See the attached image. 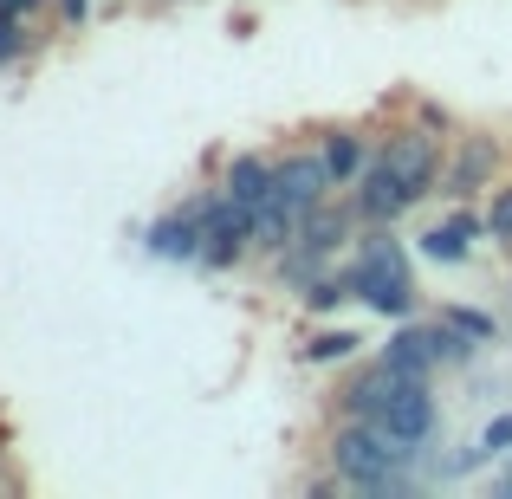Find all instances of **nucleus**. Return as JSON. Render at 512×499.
<instances>
[{
	"mask_svg": "<svg viewBox=\"0 0 512 499\" xmlns=\"http://www.w3.org/2000/svg\"><path fill=\"white\" fill-rule=\"evenodd\" d=\"M221 188H227L234 201H247V208H260V201H273L279 182H273V163H266L260 150H240L234 163L221 169Z\"/></svg>",
	"mask_w": 512,
	"mask_h": 499,
	"instance_id": "14",
	"label": "nucleus"
},
{
	"mask_svg": "<svg viewBox=\"0 0 512 499\" xmlns=\"http://www.w3.org/2000/svg\"><path fill=\"white\" fill-rule=\"evenodd\" d=\"M299 299H305V312H338V305L350 299V273H312Z\"/></svg>",
	"mask_w": 512,
	"mask_h": 499,
	"instance_id": "18",
	"label": "nucleus"
},
{
	"mask_svg": "<svg viewBox=\"0 0 512 499\" xmlns=\"http://www.w3.org/2000/svg\"><path fill=\"white\" fill-rule=\"evenodd\" d=\"M474 240H487V208H474V201H454L448 221L422 234V253H428L435 266H461L467 253H474Z\"/></svg>",
	"mask_w": 512,
	"mask_h": 499,
	"instance_id": "10",
	"label": "nucleus"
},
{
	"mask_svg": "<svg viewBox=\"0 0 512 499\" xmlns=\"http://www.w3.org/2000/svg\"><path fill=\"white\" fill-rule=\"evenodd\" d=\"M357 234H363V214H357V201L350 195H325L318 208H305L299 214V240L292 247L305 253V260H338L344 247H357Z\"/></svg>",
	"mask_w": 512,
	"mask_h": 499,
	"instance_id": "6",
	"label": "nucleus"
},
{
	"mask_svg": "<svg viewBox=\"0 0 512 499\" xmlns=\"http://www.w3.org/2000/svg\"><path fill=\"white\" fill-rule=\"evenodd\" d=\"M493 493H500V499H512V467H506V474H500V487H493Z\"/></svg>",
	"mask_w": 512,
	"mask_h": 499,
	"instance_id": "26",
	"label": "nucleus"
},
{
	"mask_svg": "<svg viewBox=\"0 0 512 499\" xmlns=\"http://www.w3.org/2000/svg\"><path fill=\"white\" fill-rule=\"evenodd\" d=\"M350 299L370 305L383 318H409L415 312V273L409 253L389 227H363L357 234V260H350Z\"/></svg>",
	"mask_w": 512,
	"mask_h": 499,
	"instance_id": "2",
	"label": "nucleus"
},
{
	"mask_svg": "<svg viewBox=\"0 0 512 499\" xmlns=\"http://www.w3.org/2000/svg\"><path fill=\"white\" fill-rule=\"evenodd\" d=\"M376 428H383V435L415 461V454L428 448V435H435V389H428V383H402L396 396H389V409L376 415Z\"/></svg>",
	"mask_w": 512,
	"mask_h": 499,
	"instance_id": "7",
	"label": "nucleus"
},
{
	"mask_svg": "<svg viewBox=\"0 0 512 499\" xmlns=\"http://www.w3.org/2000/svg\"><path fill=\"white\" fill-rule=\"evenodd\" d=\"M357 344H363V337L357 331H338V325H331V331H312L299 344V363H344V357H357Z\"/></svg>",
	"mask_w": 512,
	"mask_h": 499,
	"instance_id": "17",
	"label": "nucleus"
},
{
	"mask_svg": "<svg viewBox=\"0 0 512 499\" xmlns=\"http://www.w3.org/2000/svg\"><path fill=\"white\" fill-rule=\"evenodd\" d=\"M85 20H91V0H59V26H72V33H78Z\"/></svg>",
	"mask_w": 512,
	"mask_h": 499,
	"instance_id": "24",
	"label": "nucleus"
},
{
	"mask_svg": "<svg viewBox=\"0 0 512 499\" xmlns=\"http://www.w3.org/2000/svg\"><path fill=\"white\" fill-rule=\"evenodd\" d=\"M292 240H299V208H292V201H279V195L260 201V208H253V253L279 260Z\"/></svg>",
	"mask_w": 512,
	"mask_h": 499,
	"instance_id": "13",
	"label": "nucleus"
},
{
	"mask_svg": "<svg viewBox=\"0 0 512 499\" xmlns=\"http://www.w3.org/2000/svg\"><path fill=\"white\" fill-rule=\"evenodd\" d=\"M415 124H428V130H435V137H454V117L441 111V104H428V98L415 104Z\"/></svg>",
	"mask_w": 512,
	"mask_h": 499,
	"instance_id": "23",
	"label": "nucleus"
},
{
	"mask_svg": "<svg viewBox=\"0 0 512 499\" xmlns=\"http://www.w3.org/2000/svg\"><path fill=\"white\" fill-rule=\"evenodd\" d=\"M441 318H448V325H461L467 337H474V344H493V337H500V325H493L487 312H474V305H448Z\"/></svg>",
	"mask_w": 512,
	"mask_h": 499,
	"instance_id": "21",
	"label": "nucleus"
},
{
	"mask_svg": "<svg viewBox=\"0 0 512 499\" xmlns=\"http://www.w3.org/2000/svg\"><path fill=\"white\" fill-rule=\"evenodd\" d=\"M188 208L201 214V260L208 273H227V266H240L253 253V208L247 201H234L227 188H214V195H195Z\"/></svg>",
	"mask_w": 512,
	"mask_h": 499,
	"instance_id": "4",
	"label": "nucleus"
},
{
	"mask_svg": "<svg viewBox=\"0 0 512 499\" xmlns=\"http://www.w3.org/2000/svg\"><path fill=\"white\" fill-rule=\"evenodd\" d=\"M318 150H325L331 182H338V188H350V182L363 175V163H370V150H363L357 130H325V137H318Z\"/></svg>",
	"mask_w": 512,
	"mask_h": 499,
	"instance_id": "16",
	"label": "nucleus"
},
{
	"mask_svg": "<svg viewBox=\"0 0 512 499\" xmlns=\"http://www.w3.org/2000/svg\"><path fill=\"white\" fill-rule=\"evenodd\" d=\"M143 247L156 253V260H201V214L195 208H175L163 221L143 227Z\"/></svg>",
	"mask_w": 512,
	"mask_h": 499,
	"instance_id": "12",
	"label": "nucleus"
},
{
	"mask_svg": "<svg viewBox=\"0 0 512 499\" xmlns=\"http://www.w3.org/2000/svg\"><path fill=\"white\" fill-rule=\"evenodd\" d=\"M273 195L279 201H292V208H318V201H325V195H338V182H331V163H325V150H318V143H312V150H292V156H279V163H273Z\"/></svg>",
	"mask_w": 512,
	"mask_h": 499,
	"instance_id": "8",
	"label": "nucleus"
},
{
	"mask_svg": "<svg viewBox=\"0 0 512 499\" xmlns=\"http://www.w3.org/2000/svg\"><path fill=\"white\" fill-rule=\"evenodd\" d=\"M500 169H506V143L493 137V130H454L448 169H441V195L474 201V195H487V188L500 182Z\"/></svg>",
	"mask_w": 512,
	"mask_h": 499,
	"instance_id": "5",
	"label": "nucleus"
},
{
	"mask_svg": "<svg viewBox=\"0 0 512 499\" xmlns=\"http://www.w3.org/2000/svg\"><path fill=\"white\" fill-rule=\"evenodd\" d=\"M26 46H33V33H26V13L0 7V72H7V65H20V59H26Z\"/></svg>",
	"mask_w": 512,
	"mask_h": 499,
	"instance_id": "19",
	"label": "nucleus"
},
{
	"mask_svg": "<svg viewBox=\"0 0 512 499\" xmlns=\"http://www.w3.org/2000/svg\"><path fill=\"white\" fill-rule=\"evenodd\" d=\"M383 363H389V370H402V376H422V383H428V376H435V350H428V325H402L396 337H389V344H383Z\"/></svg>",
	"mask_w": 512,
	"mask_h": 499,
	"instance_id": "15",
	"label": "nucleus"
},
{
	"mask_svg": "<svg viewBox=\"0 0 512 499\" xmlns=\"http://www.w3.org/2000/svg\"><path fill=\"white\" fill-rule=\"evenodd\" d=\"M480 441H487L493 454H512V409H506V415H493V422L480 428Z\"/></svg>",
	"mask_w": 512,
	"mask_h": 499,
	"instance_id": "22",
	"label": "nucleus"
},
{
	"mask_svg": "<svg viewBox=\"0 0 512 499\" xmlns=\"http://www.w3.org/2000/svg\"><path fill=\"white\" fill-rule=\"evenodd\" d=\"M350 201H357V214H363V227H396L402 214L415 208L409 201V188L396 182L383 163H376V150H370V163H363V175L350 182Z\"/></svg>",
	"mask_w": 512,
	"mask_h": 499,
	"instance_id": "9",
	"label": "nucleus"
},
{
	"mask_svg": "<svg viewBox=\"0 0 512 499\" xmlns=\"http://www.w3.org/2000/svg\"><path fill=\"white\" fill-rule=\"evenodd\" d=\"M402 383H422V376H402V370H389V363L376 357L363 376H350V383L338 389V415H363V422H376V415L389 409V396H396Z\"/></svg>",
	"mask_w": 512,
	"mask_h": 499,
	"instance_id": "11",
	"label": "nucleus"
},
{
	"mask_svg": "<svg viewBox=\"0 0 512 499\" xmlns=\"http://www.w3.org/2000/svg\"><path fill=\"white\" fill-rule=\"evenodd\" d=\"M0 7H13V13H39L46 0H0Z\"/></svg>",
	"mask_w": 512,
	"mask_h": 499,
	"instance_id": "25",
	"label": "nucleus"
},
{
	"mask_svg": "<svg viewBox=\"0 0 512 499\" xmlns=\"http://www.w3.org/2000/svg\"><path fill=\"white\" fill-rule=\"evenodd\" d=\"M487 240H500V247L512 253V182L487 188Z\"/></svg>",
	"mask_w": 512,
	"mask_h": 499,
	"instance_id": "20",
	"label": "nucleus"
},
{
	"mask_svg": "<svg viewBox=\"0 0 512 499\" xmlns=\"http://www.w3.org/2000/svg\"><path fill=\"white\" fill-rule=\"evenodd\" d=\"M325 461H331V474H344L350 493H402L409 487V474H402L409 454L376 422H363V415H338V428L325 435Z\"/></svg>",
	"mask_w": 512,
	"mask_h": 499,
	"instance_id": "1",
	"label": "nucleus"
},
{
	"mask_svg": "<svg viewBox=\"0 0 512 499\" xmlns=\"http://www.w3.org/2000/svg\"><path fill=\"white\" fill-rule=\"evenodd\" d=\"M376 163H383L389 175H396L402 188H409V201H428V195H441V169H448V143L435 137L428 124H402V130H389L383 143H376Z\"/></svg>",
	"mask_w": 512,
	"mask_h": 499,
	"instance_id": "3",
	"label": "nucleus"
}]
</instances>
